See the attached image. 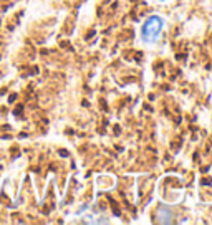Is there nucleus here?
Masks as SVG:
<instances>
[{
  "label": "nucleus",
  "mask_w": 212,
  "mask_h": 225,
  "mask_svg": "<svg viewBox=\"0 0 212 225\" xmlns=\"http://www.w3.org/2000/svg\"><path fill=\"white\" fill-rule=\"evenodd\" d=\"M162 27V20L159 17H151L149 20L144 23L143 27V37L149 41H154V40L159 37V32H161Z\"/></svg>",
  "instance_id": "f257e3e1"
}]
</instances>
